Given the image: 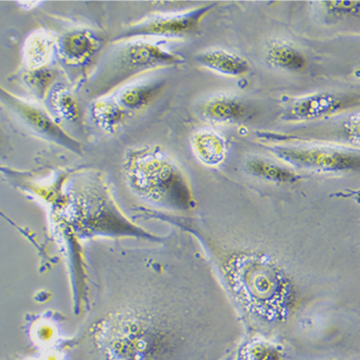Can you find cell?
Segmentation results:
<instances>
[{
	"mask_svg": "<svg viewBox=\"0 0 360 360\" xmlns=\"http://www.w3.org/2000/svg\"><path fill=\"white\" fill-rule=\"evenodd\" d=\"M345 132L349 141L360 144V112L349 118L345 124Z\"/></svg>",
	"mask_w": 360,
	"mask_h": 360,
	"instance_id": "20",
	"label": "cell"
},
{
	"mask_svg": "<svg viewBox=\"0 0 360 360\" xmlns=\"http://www.w3.org/2000/svg\"><path fill=\"white\" fill-rule=\"evenodd\" d=\"M56 73L47 67L27 70L23 75V82L31 93L39 99L46 98L50 89L56 83Z\"/></svg>",
	"mask_w": 360,
	"mask_h": 360,
	"instance_id": "18",
	"label": "cell"
},
{
	"mask_svg": "<svg viewBox=\"0 0 360 360\" xmlns=\"http://www.w3.org/2000/svg\"><path fill=\"white\" fill-rule=\"evenodd\" d=\"M58 39L44 29H37L29 34L22 46V59L27 70L46 67L56 50Z\"/></svg>",
	"mask_w": 360,
	"mask_h": 360,
	"instance_id": "10",
	"label": "cell"
},
{
	"mask_svg": "<svg viewBox=\"0 0 360 360\" xmlns=\"http://www.w3.org/2000/svg\"><path fill=\"white\" fill-rule=\"evenodd\" d=\"M245 105L235 96H219L207 101L202 109L205 120L217 124L238 122L244 117Z\"/></svg>",
	"mask_w": 360,
	"mask_h": 360,
	"instance_id": "14",
	"label": "cell"
},
{
	"mask_svg": "<svg viewBox=\"0 0 360 360\" xmlns=\"http://www.w3.org/2000/svg\"><path fill=\"white\" fill-rule=\"evenodd\" d=\"M164 82H150L127 86L115 96L117 103L127 112L141 111L149 106L162 91Z\"/></svg>",
	"mask_w": 360,
	"mask_h": 360,
	"instance_id": "15",
	"label": "cell"
},
{
	"mask_svg": "<svg viewBox=\"0 0 360 360\" xmlns=\"http://www.w3.org/2000/svg\"><path fill=\"white\" fill-rule=\"evenodd\" d=\"M262 262H249L243 266V273H233V275L240 276L241 290L244 294L248 293L249 298L257 304L264 307L274 306L275 299L282 297V278L276 271L275 268Z\"/></svg>",
	"mask_w": 360,
	"mask_h": 360,
	"instance_id": "7",
	"label": "cell"
},
{
	"mask_svg": "<svg viewBox=\"0 0 360 360\" xmlns=\"http://www.w3.org/2000/svg\"><path fill=\"white\" fill-rule=\"evenodd\" d=\"M18 4L22 5V8L26 10L33 9V8L38 7L39 4H43L41 1H18Z\"/></svg>",
	"mask_w": 360,
	"mask_h": 360,
	"instance_id": "21",
	"label": "cell"
},
{
	"mask_svg": "<svg viewBox=\"0 0 360 360\" xmlns=\"http://www.w3.org/2000/svg\"><path fill=\"white\" fill-rule=\"evenodd\" d=\"M2 101L20 117L23 123L37 135L58 146L65 147L75 154H82V147L78 141L68 135L60 123L49 112L34 104L1 89Z\"/></svg>",
	"mask_w": 360,
	"mask_h": 360,
	"instance_id": "5",
	"label": "cell"
},
{
	"mask_svg": "<svg viewBox=\"0 0 360 360\" xmlns=\"http://www.w3.org/2000/svg\"><path fill=\"white\" fill-rule=\"evenodd\" d=\"M184 63L185 59L180 55L144 39L120 41L89 78L86 94L94 100L103 98L136 76Z\"/></svg>",
	"mask_w": 360,
	"mask_h": 360,
	"instance_id": "3",
	"label": "cell"
},
{
	"mask_svg": "<svg viewBox=\"0 0 360 360\" xmlns=\"http://www.w3.org/2000/svg\"><path fill=\"white\" fill-rule=\"evenodd\" d=\"M346 99L332 93H316L294 100L282 114L285 122H311L330 117L345 107Z\"/></svg>",
	"mask_w": 360,
	"mask_h": 360,
	"instance_id": "8",
	"label": "cell"
},
{
	"mask_svg": "<svg viewBox=\"0 0 360 360\" xmlns=\"http://www.w3.org/2000/svg\"><path fill=\"white\" fill-rule=\"evenodd\" d=\"M191 147L197 159L207 167H218L225 161L227 143L220 134L200 130L191 136Z\"/></svg>",
	"mask_w": 360,
	"mask_h": 360,
	"instance_id": "12",
	"label": "cell"
},
{
	"mask_svg": "<svg viewBox=\"0 0 360 360\" xmlns=\"http://www.w3.org/2000/svg\"><path fill=\"white\" fill-rule=\"evenodd\" d=\"M105 39L91 29H73L58 39L57 56L68 72L81 76L98 57Z\"/></svg>",
	"mask_w": 360,
	"mask_h": 360,
	"instance_id": "6",
	"label": "cell"
},
{
	"mask_svg": "<svg viewBox=\"0 0 360 360\" xmlns=\"http://www.w3.org/2000/svg\"><path fill=\"white\" fill-rule=\"evenodd\" d=\"M91 114L97 126L110 134L117 132L128 115L115 98L110 99L108 96L94 100Z\"/></svg>",
	"mask_w": 360,
	"mask_h": 360,
	"instance_id": "16",
	"label": "cell"
},
{
	"mask_svg": "<svg viewBox=\"0 0 360 360\" xmlns=\"http://www.w3.org/2000/svg\"><path fill=\"white\" fill-rule=\"evenodd\" d=\"M247 172L256 177L275 183H295L298 174L288 167H281L274 162L261 158H252L246 162Z\"/></svg>",
	"mask_w": 360,
	"mask_h": 360,
	"instance_id": "17",
	"label": "cell"
},
{
	"mask_svg": "<svg viewBox=\"0 0 360 360\" xmlns=\"http://www.w3.org/2000/svg\"><path fill=\"white\" fill-rule=\"evenodd\" d=\"M282 351L274 344L265 341H254L244 347L238 360H281Z\"/></svg>",
	"mask_w": 360,
	"mask_h": 360,
	"instance_id": "19",
	"label": "cell"
},
{
	"mask_svg": "<svg viewBox=\"0 0 360 360\" xmlns=\"http://www.w3.org/2000/svg\"><path fill=\"white\" fill-rule=\"evenodd\" d=\"M62 217L73 225L93 233L141 232L120 211L103 178L96 170H82L72 176L63 194Z\"/></svg>",
	"mask_w": 360,
	"mask_h": 360,
	"instance_id": "2",
	"label": "cell"
},
{
	"mask_svg": "<svg viewBox=\"0 0 360 360\" xmlns=\"http://www.w3.org/2000/svg\"><path fill=\"white\" fill-rule=\"evenodd\" d=\"M265 60L270 67L290 72H302L307 68L306 56L292 44L276 39L265 47Z\"/></svg>",
	"mask_w": 360,
	"mask_h": 360,
	"instance_id": "13",
	"label": "cell"
},
{
	"mask_svg": "<svg viewBox=\"0 0 360 360\" xmlns=\"http://www.w3.org/2000/svg\"><path fill=\"white\" fill-rule=\"evenodd\" d=\"M197 64L218 75L239 77L248 75L251 65L245 58L224 49H210L195 57Z\"/></svg>",
	"mask_w": 360,
	"mask_h": 360,
	"instance_id": "9",
	"label": "cell"
},
{
	"mask_svg": "<svg viewBox=\"0 0 360 360\" xmlns=\"http://www.w3.org/2000/svg\"><path fill=\"white\" fill-rule=\"evenodd\" d=\"M212 5L174 14L158 15L129 26L112 39L115 43L143 38H185L199 30Z\"/></svg>",
	"mask_w": 360,
	"mask_h": 360,
	"instance_id": "4",
	"label": "cell"
},
{
	"mask_svg": "<svg viewBox=\"0 0 360 360\" xmlns=\"http://www.w3.org/2000/svg\"><path fill=\"white\" fill-rule=\"evenodd\" d=\"M46 111L59 122H77L81 117L80 107L75 94L64 83L56 82L44 98Z\"/></svg>",
	"mask_w": 360,
	"mask_h": 360,
	"instance_id": "11",
	"label": "cell"
},
{
	"mask_svg": "<svg viewBox=\"0 0 360 360\" xmlns=\"http://www.w3.org/2000/svg\"><path fill=\"white\" fill-rule=\"evenodd\" d=\"M123 172L134 193L150 203L178 211L193 207L185 176L160 147L129 150Z\"/></svg>",
	"mask_w": 360,
	"mask_h": 360,
	"instance_id": "1",
	"label": "cell"
}]
</instances>
